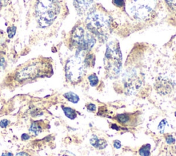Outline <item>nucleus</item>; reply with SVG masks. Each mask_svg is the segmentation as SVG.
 Here are the masks:
<instances>
[{
    "label": "nucleus",
    "instance_id": "16",
    "mask_svg": "<svg viewBox=\"0 0 176 156\" xmlns=\"http://www.w3.org/2000/svg\"><path fill=\"white\" fill-rule=\"evenodd\" d=\"M88 80L90 84V86H96L98 84V78L96 74H91L89 77H88Z\"/></svg>",
    "mask_w": 176,
    "mask_h": 156
},
{
    "label": "nucleus",
    "instance_id": "21",
    "mask_svg": "<svg viewBox=\"0 0 176 156\" xmlns=\"http://www.w3.org/2000/svg\"><path fill=\"white\" fill-rule=\"evenodd\" d=\"M9 123H10V121L8 120L3 119L1 120V121H0V127H1L2 128H6V127H7V126L8 125Z\"/></svg>",
    "mask_w": 176,
    "mask_h": 156
},
{
    "label": "nucleus",
    "instance_id": "13",
    "mask_svg": "<svg viewBox=\"0 0 176 156\" xmlns=\"http://www.w3.org/2000/svg\"><path fill=\"white\" fill-rule=\"evenodd\" d=\"M63 96L65 99H68V100L70 102L73 103V104H77L79 101V97L76 94L72 93V92H68V93H66Z\"/></svg>",
    "mask_w": 176,
    "mask_h": 156
},
{
    "label": "nucleus",
    "instance_id": "19",
    "mask_svg": "<svg viewBox=\"0 0 176 156\" xmlns=\"http://www.w3.org/2000/svg\"><path fill=\"white\" fill-rule=\"evenodd\" d=\"M165 2L172 10L176 11V0H165Z\"/></svg>",
    "mask_w": 176,
    "mask_h": 156
},
{
    "label": "nucleus",
    "instance_id": "28",
    "mask_svg": "<svg viewBox=\"0 0 176 156\" xmlns=\"http://www.w3.org/2000/svg\"><path fill=\"white\" fill-rule=\"evenodd\" d=\"M2 156H13V154L10 152H6V153H3Z\"/></svg>",
    "mask_w": 176,
    "mask_h": 156
},
{
    "label": "nucleus",
    "instance_id": "23",
    "mask_svg": "<svg viewBox=\"0 0 176 156\" xmlns=\"http://www.w3.org/2000/svg\"><path fill=\"white\" fill-rule=\"evenodd\" d=\"M166 141L168 144H173L175 143V140L172 136H168V137L166 138Z\"/></svg>",
    "mask_w": 176,
    "mask_h": 156
},
{
    "label": "nucleus",
    "instance_id": "30",
    "mask_svg": "<svg viewBox=\"0 0 176 156\" xmlns=\"http://www.w3.org/2000/svg\"><path fill=\"white\" fill-rule=\"evenodd\" d=\"M175 116H176V112H175Z\"/></svg>",
    "mask_w": 176,
    "mask_h": 156
},
{
    "label": "nucleus",
    "instance_id": "26",
    "mask_svg": "<svg viewBox=\"0 0 176 156\" xmlns=\"http://www.w3.org/2000/svg\"><path fill=\"white\" fill-rule=\"evenodd\" d=\"M29 138H30V136L28 135V134H22V140H28Z\"/></svg>",
    "mask_w": 176,
    "mask_h": 156
},
{
    "label": "nucleus",
    "instance_id": "27",
    "mask_svg": "<svg viewBox=\"0 0 176 156\" xmlns=\"http://www.w3.org/2000/svg\"><path fill=\"white\" fill-rule=\"evenodd\" d=\"M16 156H28V154L25 153V152H19L16 155Z\"/></svg>",
    "mask_w": 176,
    "mask_h": 156
},
{
    "label": "nucleus",
    "instance_id": "6",
    "mask_svg": "<svg viewBox=\"0 0 176 156\" xmlns=\"http://www.w3.org/2000/svg\"><path fill=\"white\" fill-rule=\"evenodd\" d=\"M72 42L76 47L78 53L90 51L96 42V39L89 31H85L82 27H76L72 34Z\"/></svg>",
    "mask_w": 176,
    "mask_h": 156
},
{
    "label": "nucleus",
    "instance_id": "3",
    "mask_svg": "<svg viewBox=\"0 0 176 156\" xmlns=\"http://www.w3.org/2000/svg\"><path fill=\"white\" fill-rule=\"evenodd\" d=\"M104 63L109 76L116 77L119 75L122 68V54L118 42L111 41L107 45Z\"/></svg>",
    "mask_w": 176,
    "mask_h": 156
},
{
    "label": "nucleus",
    "instance_id": "11",
    "mask_svg": "<svg viewBox=\"0 0 176 156\" xmlns=\"http://www.w3.org/2000/svg\"><path fill=\"white\" fill-rule=\"evenodd\" d=\"M42 129L43 128L39 121H34L31 124L29 131L31 133L34 134L35 136H37L42 132Z\"/></svg>",
    "mask_w": 176,
    "mask_h": 156
},
{
    "label": "nucleus",
    "instance_id": "29",
    "mask_svg": "<svg viewBox=\"0 0 176 156\" xmlns=\"http://www.w3.org/2000/svg\"><path fill=\"white\" fill-rule=\"evenodd\" d=\"M3 2H6V0H0V3H2Z\"/></svg>",
    "mask_w": 176,
    "mask_h": 156
},
{
    "label": "nucleus",
    "instance_id": "14",
    "mask_svg": "<svg viewBox=\"0 0 176 156\" xmlns=\"http://www.w3.org/2000/svg\"><path fill=\"white\" fill-rule=\"evenodd\" d=\"M116 120L120 123L123 124V125H124V124L125 125L127 124L129 122L130 119H131L129 115H127V114L118 115L116 117Z\"/></svg>",
    "mask_w": 176,
    "mask_h": 156
},
{
    "label": "nucleus",
    "instance_id": "8",
    "mask_svg": "<svg viewBox=\"0 0 176 156\" xmlns=\"http://www.w3.org/2000/svg\"><path fill=\"white\" fill-rule=\"evenodd\" d=\"M123 84L128 91H134L140 88L141 80L135 70H129L123 77Z\"/></svg>",
    "mask_w": 176,
    "mask_h": 156
},
{
    "label": "nucleus",
    "instance_id": "4",
    "mask_svg": "<svg viewBox=\"0 0 176 156\" xmlns=\"http://www.w3.org/2000/svg\"><path fill=\"white\" fill-rule=\"evenodd\" d=\"M83 53L76 52L75 56L67 61L65 67V77L70 82L79 83L85 73L87 66L83 60Z\"/></svg>",
    "mask_w": 176,
    "mask_h": 156
},
{
    "label": "nucleus",
    "instance_id": "20",
    "mask_svg": "<svg viewBox=\"0 0 176 156\" xmlns=\"http://www.w3.org/2000/svg\"><path fill=\"white\" fill-rule=\"evenodd\" d=\"M112 2L115 6L119 7V8L125 5V0H112Z\"/></svg>",
    "mask_w": 176,
    "mask_h": 156
},
{
    "label": "nucleus",
    "instance_id": "9",
    "mask_svg": "<svg viewBox=\"0 0 176 156\" xmlns=\"http://www.w3.org/2000/svg\"><path fill=\"white\" fill-rule=\"evenodd\" d=\"M93 2L90 0H74V5L79 15H83L90 8Z\"/></svg>",
    "mask_w": 176,
    "mask_h": 156
},
{
    "label": "nucleus",
    "instance_id": "22",
    "mask_svg": "<svg viewBox=\"0 0 176 156\" xmlns=\"http://www.w3.org/2000/svg\"><path fill=\"white\" fill-rule=\"evenodd\" d=\"M87 108L90 112H95L96 110V106L93 104H89L87 105Z\"/></svg>",
    "mask_w": 176,
    "mask_h": 156
},
{
    "label": "nucleus",
    "instance_id": "31",
    "mask_svg": "<svg viewBox=\"0 0 176 156\" xmlns=\"http://www.w3.org/2000/svg\"><path fill=\"white\" fill-rule=\"evenodd\" d=\"M90 1H91V2H94V0H90Z\"/></svg>",
    "mask_w": 176,
    "mask_h": 156
},
{
    "label": "nucleus",
    "instance_id": "24",
    "mask_svg": "<svg viewBox=\"0 0 176 156\" xmlns=\"http://www.w3.org/2000/svg\"><path fill=\"white\" fill-rule=\"evenodd\" d=\"M6 66V60L2 56L0 55V66L4 67Z\"/></svg>",
    "mask_w": 176,
    "mask_h": 156
},
{
    "label": "nucleus",
    "instance_id": "18",
    "mask_svg": "<svg viewBox=\"0 0 176 156\" xmlns=\"http://www.w3.org/2000/svg\"><path fill=\"white\" fill-rule=\"evenodd\" d=\"M167 123V120L166 119H164V120H162V121L160 123V125H158V130L160 131V134H163L164 133L165 126H166Z\"/></svg>",
    "mask_w": 176,
    "mask_h": 156
},
{
    "label": "nucleus",
    "instance_id": "7",
    "mask_svg": "<svg viewBox=\"0 0 176 156\" xmlns=\"http://www.w3.org/2000/svg\"><path fill=\"white\" fill-rule=\"evenodd\" d=\"M46 69H44L43 62H34L23 67L16 73V79L19 81H23L28 80H34L42 76Z\"/></svg>",
    "mask_w": 176,
    "mask_h": 156
},
{
    "label": "nucleus",
    "instance_id": "5",
    "mask_svg": "<svg viewBox=\"0 0 176 156\" xmlns=\"http://www.w3.org/2000/svg\"><path fill=\"white\" fill-rule=\"evenodd\" d=\"M157 6V0H132L129 6V12L139 21L150 19Z\"/></svg>",
    "mask_w": 176,
    "mask_h": 156
},
{
    "label": "nucleus",
    "instance_id": "1",
    "mask_svg": "<svg viewBox=\"0 0 176 156\" xmlns=\"http://www.w3.org/2000/svg\"><path fill=\"white\" fill-rule=\"evenodd\" d=\"M60 10L57 0H37L35 15L39 26L43 28L50 26L57 18Z\"/></svg>",
    "mask_w": 176,
    "mask_h": 156
},
{
    "label": "nucleus",
    "instance_id": "17",
    "mask_svg": "<svg viewBox=\"0 0 176 156\" xmlns=\"http://www.w3.org/2000/svg\"><path fill=\"white\" fill-rule=\"evenodd\" d=\"M16 31H17V27L15 26L8 27V29H7V32H8V37L10 38H13L16 34Z\"/></svg>",
    "mask_w": 176,
    "mask_h": 156
},
{
    "label": "nucleus",
    "instance_id": "25",
    "mask_svg": "<svg viewBox=\"0 0 176 156\" xmlns=\"http://www.w3.org/2000/svg\"><path fill=\"white\" fill-rule=\"evenodd\" d=\"M114 147L116 149H120L121 147V142L118 140H114Z\"/></svg>",
    "mask_w": 176,
    "mask_h": 156
},
{
    "label": "nucleus",
    "instance_id": "12",
    "mask_svg": "<svg viewBox=\"0 0 176 156\" xmlns=\"http://www.w3.org/2000/svg\"><path fill=\"white\" fill-rule=\"evenodd\" d=\"M62 110L64 112L65 115L69 118L70 119H75L76 118L77 115L75 110L69 108V107H65V106H62Z\"/></svg>",
    "mask_w": 176,
    "mask_h": 156
},
{
    "label": "nucleus",
    "instance_id": "10",
    "mask_svg": "<svg viewBox=\"0 0 176 156\" xmlns=\"http://www.w3.org/2000/svg\"><path fill=\"white\" fill-rule=\"evenodd\" d=\"M90 143L92 146L98 149H103L107 146V141L104 139L98 138L96 136L94 135L90 140Z\"/></svg>",
    "mask_w": 176,
    "mask_h": 156
},
{
    "label": "nucleus",
    "instance_id": "15",
    "mask_svg": "<svg viewBox=\"0 0 176 156\" xmlns=\"http://www.w3.org/2000/svg\"><path fill=\"white\" fill-rule=\"evenodd\" d=\"M151 145L149 144H147L140 149L139 154L141 156H149L151 155Z\"/></svg>",
    "mask_w": 176,
    "mask_h": 156
},
{
    "label": "nucleus",
    "instance_id": "2",
    "mask_svg": "<svg viewBox=\"0 0 176 156\" xmlns=\"http://www.w3.org/2000/svg\"><path fill=\"white\" fill-rule=\"evenodd\" d=\"M85 25L87 30L99 38H105L110 31V22L104 13L93 10L87 17Z\"/></svg>",
    "mask_w": 176,
    "mask_h": 156
}]
</instances>
